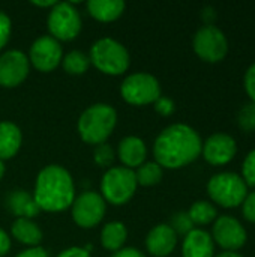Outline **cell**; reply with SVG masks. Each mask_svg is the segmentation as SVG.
Wrapping results in <instances>:
<instances>
[{
  "mask_svg": "<svg viewBox=\"0 0 255 257\" xmlns=\"http://www.w3.org/2000/svg\"><path fill=\"white\" fill-rule=\"evenodd\" d=\"M122 96L128 104L146 105L161 96V86L156 77L147 72H137L125 78L120 87Z\"/></svg>",
  "mask_w": 255,
  "mask_h": 257,
  "instance_id": "obj_7",
  "label": "cell"
},
{
  "mask_svg": "<svg viewBox=\"0 0 255 257\" xmlns=\"http://www.w3.org/2000/svg\"><path fill=\"white\" fill-rule=\"evenodd\" d=\"M105 215V200L95 191H84L72 203V218L77 226L90 229L98 226Z\"/></svg>",
  "mask_w": 255,
  "mask_h": 257,
  "instance_id": "obj_10",
  "label": "cell"
},
{
  "mask_svg": "<svg viewBox=\"0 0 255 257\" xmlns=\"http://www.w3.org/2000/svg\"><path fill=\"white\" fill-rule=\"evenodd\" d=\"M212 239L225 251L236 253L246 242V230L236 218L222 215L215 220Z\"/></svg>",
  "mask_w": 255,
  "mask_h": 257,
  "instance_id": "obj_11",
  "label": "cell"
},
{
  "mask_svg": "<svg viewBox=\"0 0 255 257\" xmlns=\"http://www.w3.org/2000/svg\"><path fill=\"white\" fill-rule=\"evenodd\" d=\"M213 254H215L213 239L207 232L201 229H194L185 236L182 245L183 257H213Z\"/></svg>",
  "mask_w": 255,
  "mask_h": 257,
  "instance_id": "obj_16",
  "label": "cell"
},
{
  "mask_svg": "<svg viewBox=\"0 0 255 257\" xmlns=\"http://www.w3.org/2000/svg\"><path fill=\"white\" fill-rule=\"evenodd\" d=\"M3 175H5V164H3V161H0V179Z\"/></svg>",
  "mask_w": 255,
  "mask_h": 257,
  "instance_id": "obj_40",
  "label": "cell"
},
{
  "mask_svg": "<svg viewBox=\"0 0 255 257\" xmlns=\"http://www.w3.org/2000/svg\"><path fill=\"white\" fill-rule=\"evenodd\" d=\"M170 227L176 232V235H188L191 230H194V223L191 221L188 212H177L173 218H171V224Z\"/></svg>",
  "mask_w": 255,
  "mask_h": 257,
  "instance_id": "obj_27",
  "label": "cell"
},
{
  "mask_svg": "<svg viewBox=\"0 0 255 257\" xmlns=\"http://www.w3.org/2000/svg\"><path fill=\"white\" fill-rule=\"evenodd\" d=\"M155 110L161 114V116H170L174 111V102L170 98L165 96H159L155 101Z\"/></svg>",
  "mask_w": 255,
  "mask_h": 257,
  "instance_id": "obj_33",
  "label": "cell"
},
{
  "mask_svg": "<svg viewBox=\"0 0 255 257\" xmlns=\"http://www.w3.org/2000/svg\"><path fill=\"white\" fill-rule=\"evenodd\" d=\"M62 60V47L53 36H41L30 47V62L41 72H50Z\"/></svg>",
  "mask_w": 255,
  "mask_h": 257,
  "instance_id": "obj_12",
  "label": "cell"
},
{
  "mask_svg": "<svg viewBox=\"0 0 255 257\" xmlns=\"http://www.w3.org/2000/svg\"><path fill=\"white\" fill-rule=\"evenodd\" d=\"M135 178H137V184L143 187L156 185L162 179V167L158 163H144L138 167Z\"/></svg>",
  "mask_w": 255,
  "mask_h": 257,
  "instance_id": "obj_24",
  "label": "cell"
},
{
  "mask_svg": "<svg viewBox=\"0 0 255 257\" xmlns=\"http://www.w3.org/2000/svg\"><path fill=\"white\" fill-rule=\"evenodd\" d=\"M177 244V235L170 227V224H158L155 226L147 238H146V248L152 256L165 257L173 253Z\"/></svg>",
  "mask_w": 255,
  "mask_h": 257,
  "instance_id": "obj_15",
  "label": "cell"
},
{
  "mask_svg": "<svg viewBox=\"0 0 255 257\" xmlns=\"http://www.w3.org/2000/svg\"><path fill=\"white\" fill-rule=\"evenodd\" d=\"M126 236H128V232H126L125 224L119 221H111L105 224V227L102 229L101 244L108 251H119L126 242Z\"/></svg>",
  "mask_w": 255,
  "mask_h": 257,
  "instance_id": "obj_22",
  "label": "cell"
},
{
  "mask_svg": "<svg viewBox=\"0 0 255 257\" xmlns=\"http://www.w3.org/2000/svg\"><path fill=\"white\" fill-rule=\"evenodd\" d=\"M11 232L18 242L30 245V247H39L42 241L41 229L38 227V224H35L29 218H17L12 223Z\"/></svg>",
  "mask_w": 255,
  "mask_h": 257,
  "instance_id": "obj_21",
  "label": "cell"
},
{
  "mask_svg": "<svg viewBox=\"0 0 255 257\" xmlns=\"http://www.w3.org/2000/svg\"><path fill=\"white\" fill-rule=\"evenodd\" d=\"M237 152L236 140L224 133H216L210 136L206 143H203L201 154L204 160L212 166L228 164Z\"/></svg>",
  "mask_w": 255,
  "mask_h": 257,
  "instance_id": "obj_14",
  "label": "cell"
},
{
  "mask_svg": "<svg viewBox=\"0 0 255 257\" xmlns=\"http://www.w3.org/2000/svg\"><path fill=\"white\" fill-rule=\"evenodd\" d=\"M17 257H48V254L42 247H32L29 250L21 251Z\"/></svg>",
  "mask_w": 255,
  "mask_h": 257,
  "instance_id": "obj_35",
  "label": "cell"
},
{
  "mask_svg": "<svg viewBox=\"0 0 255 257\" xmlns=\"http://www.w3.org/2000/svg\"><path fill=\"white\" fill-rule=\"evenodd\" d=\"M33 199L38 208L47 212H60L72 206L75 188L71 173L56 164L44 167L36 178Z\"/></svg>",
  "mask_w": 255,
  "mask_h": 257,
  "instance_id": "obj_2",
  "label": "cell"
},
{
  "mask_svg": "<svg viewBox=\"0 0 255 257\" xmlns=\"http://www.w3.org/2000/svg\"><path fill=\"white\" fill-rule=\"evenodd\" d=\"M243 86H245V92L251 98V102H255V63H252L245 72Z\"/></svg>",
  "mask_w": 255,
  "mask_h": 257,
  "instance_id": "obj_30",
  "label": "cell"
},
{
  "mask_svg": "<svg viewBox=\"0 0 255 257\" xmlns=\"http://www.w3.org/2000/svg\"><path fill=\"white\" fill-rule=\"evenodd\" d=\"M90 63L107 75H120L129 66V53L117 41L102 38L90 48Z\"/></svg>",
  "mask_w": 255,
  "mask_h": 257,
  "instance_id": "obj_4",
  "label": "cell"
},
{
  "mask_svg": "<svg viewBox=\"0 0 255 257\" xmlns=\"http://www.w3.org/2000/svg\"><path fill=\"white\" fill-rule=\"evenodd\" d=\"M29 75V59L20 50H9L0 56V86L15 87Z\"/></svg>",
  "mask_w": 255,
  "mask_h": 257,
  "instance_id": "obj_13",
  "label": "cell"
},
{
  "mask_svg": "<svg viewBox=\"0 0 255 257\" xmlns=\"http://www.w3.org/2000/svg\"><path fill=\"white\" fill-rule=\"evenodd\" d=\"M137 178L131 169L113 167L105 172L101 181L102 199L111 205H125L137 190Z\"/></svg>",
  "mask_w": 255,
  "mask_h": 257,
  "instance_id": "obj_6",
  "label": "cell"
},
{
  "mask_svg": "<svg viewBox=\"0 0 255 257\" xmlns=\"http://www.w3.org/2000/svg\"><path fill=\"white\" fill-rule=\"evenodd\" d=\"M195 54L209 63H218L224 60L228 53V41L221 29L216 26H203L194 36L192 41Z\"/></svg>",
  "mask_w": 255,
  "mask_h": 257,
  "instance_id": "obj_8",
  "label": "cell"
},
{
  "mask_svg": "<svg viewBox=\"0 0 255 257\" xmlns=\"http://www.w3.org/2000/svg\"><path fill=\"white\" fill-rule=\"evenodd\" d=\"M201 148L203 142L194 128L185 123H174L156 137L153 155L161 167L180 169L195 161L201 154Z\"/></svg>",
  "mask_w": 255,
  "mask_h": 257,
  "instance_id": "obj_1",
  "label": "cell"
},
{
  "mask_svg": "<svg viewBox=\"0 0 255 257\" xmlns=\"http://www.w3.org/2000/svg\"><path fill=\"white\" fill-rule=\"evenodd\" d=\"M57 257H90V253L86 248L80 247H71L65 251H62Z\"/></svg>",
  "mask_w": 255,
  "mask_h": 257,
  "instance_id": "obj_34",
  "label": "cell"
},
{
  "mask_svg": "<svg viewBox=\"0 0 255 257\" xmlns=\"http://www.w3.org/2000/svg\"><path fill=\"white\" fill-rule=\"evenodd\" d=\"M146 154H147L146 145L138 137L129 136V137H125L119 143L117 155H119V160L126 166V169H129V167H140L141 164H144Z\"/></svg>",
  "mask_w": 255,
  "mask_h": 257,
  "instance_id": "obj_17",
  "label": "cell"
},
{
  "mask_svg": "<svg viewBox=\"0 0 255 257\" xmlns=\"http://www.w3.org/2000/svg\"><path fill=\"white\" fill-rule=\"evenodd\" d=\"M216 214H218L216 208L212 203L204 202V200L195 202L188 211L191 221L194 224H198V226H204V224L212 223L213 220H216Z\"/></svg>",
  "mask_w": 255,
  "mask_h": 257,
  "instance_id": "obj_23",
  "label": "cell"
},
{
  "mask_svg": "<svg viewBox=\"0 0 255 257\" xmlns=\"http://www.w3.org/2000/svg\"><path fill=\"white\" fill-rule=\"evenodd\" d=\"M90 59L81 51H71L63 59V69L71 75H81L87 71Z\"/></svg>",
  "mask_w": 255,
  "mask_h": 257,
  "instance_id": "obj_25",
  "label": "cell"
},
{
  "mask_svg": "<svg viewBox=\"0 0 255 257\" xmlns=\"http://www.w3.org/2000/svg\"><path fill=\"white\" fill-rule=\"evenodd\" d=\"M11 250V239L9 236L0 229V257L8 254V251Z\"/></svg>",
  "mask_w": 255,
  "mask_h": 257,
  "instance_id": "obj_37",
  "label": "cell"
},
{
  "mask_svg": "<svg viewBox=\"0 0 255 257\" xmlns=\"http://www.w3.org/2000/svg\"><path fill=\"white\" fill-rule=\"evenodd\" d=\"M89 14L98 21H114L125 11V2L122 0H90L87 3Z\"/></svg>",
  "mask_w": 255,
  "mask_h": 257,
  "instance_id": "obj_20",
  "label": "cell"
},
{
  "mask_svg": "<svg viewBox=\"0 0 255 257\" xmlns=\"http://www.w3.org/2000/svg\"><path fill=\"white\" fill-rule=\"evenodd\" d=\"M242 212L243 217L249 221V223H255V191L249 193L243 203H242Z\"/></svg>",
  "mask_w": 255,
  "mask_h": 257,
  "instance_id": "obj_31",
  "label": "cell"
},
{
  "mask_svg": "<svg viewBox=\"0 0 255 257\" xmlns=\"http://www.w3.org/2000/svg\"><path fill=\"white\" fill-rule=\"evenodd\" d=\"M6 206L8 209L17 215L18 218H32L36 217L38 212L41 211L33 199V196H30L27 191L24 190H15L11 191L6 197Z\"/></svg>",
  "mask_w": 255,
  "mask_h": 257,
  "instance_id": "obj_18",
  "label": "cell"
},
{
  "mask_svg": "<svg viewBox=\"0 0 255 257\" xmlns=\"http://www.w3.org/2000/svg\"><path fill=\"white\" fill-rule=\"evenodd\" d=\"M209 197L222 208H236L248 196V187L236 173H218L207 182Z\"/></svg>",
  "mask_w": 255,
  "mask_h": 257,
  "instance_id": "obj_5",
  "label": "cell"
},
{
  "mask_svg": "<svg viewBox=\"0 0 255 257\" xmlns=\"http://www.w3.org/2000/svg\"><path fill=\"white\" fill-rule=\"evenodd\" d=\"M23 142L21 131L12 122H0V161L12 158Z\"/></svg>",
  "mask_w": 255,
  "mask_h": 257,
  "instance_id": "obj_19",
  "label": "cell"
},
{
  "mask_svg": "<svg viewBox=\"0 0 255 257\" xmlns=\"http://www.w3.org/2000/svg\"><path fill=\"white\" fill-rule=\"evenodd\" d=\"M237 123L242 131L245 133H254L255 131V102L245 104L239 114H237Z\"/></svg>",
  "mask_w": 255,
  "mask_h": 257,
  "instance_id": "obj_26",
  "label": "cell"
},
{
  "mask_svg": "<svg viewBox=\"0 0 255 257\" xmlns=\"http://www.w3.org/2000/svg\"><path fill=\"white\" fill-rule=\"evenodd\" d=\"M216 257H243V256H240L239 253H233V251H224V253L218 254Z\"/></svg>",
  "mask_w": 255,
  "mask_h": 257,
  "instance_id": "obj_39",
  "label": "cell"
},
{
  "mask_svg": "<svg viewBox=\"0 0 255 257\" xmlns=\"http://www.w3.org/2000/svg\"><path fill=\"white\" fill-rule=\"evenodd\" d=\"M116 110L108 104H93L78 119V133L89 145H102L116 126Z\"/></svg>",
  "mask_w": 255,
  "mask_h": 257,
  "instance_id": "obj_3",
  "label": "cell"
},
{
  "mask_svg": "<svg viewBox=\"0 0 255 257\" xmlns=\"http://www.w3.org/2000/svg\"><path fill=\"white\" fill-rule=\"evenodd\" d=\"M33 5H35V6H41V8H47V6H48V8H50V6L53 8V6L56 5V2H53V0H48V2H33Z\"/></svg>",
  "mask_w": 255,
  "mask_h": 257,
  "instance_id": "obj_38",
  "label": "cell"
},
{
  "mask_svg": "<svg viewBox=\"0 0 255 257\" xmlns=\"http://www.w3.org/2000/svg\"><path fill=\"white\" fill-rule=\"evenodd\" d=\"M48 30L57 41H72L81 30V17L74 5L56 2L48 15Z\"/></svg>",
  "mask_w": 255,
  "mask_h": 257,
  "instance_id": "obj_9",
  "label": "cell"
},
{
  "mask_svg": "<svg viewBox=\"0 0 255 257\" xmlns=\"http://www.w3.org/2000/svg\"><path fill=\"white\" fill-rule=\"evenodd\" d=\"M242 179L245 181L246 187L255 188V149L251 151L242 164Z\"/></svg>",
  "mask_w": 255,
  "mask_h": 257,
  "instance_id": "obj_28",
  "label": "cell"
},
{
  "mask_svg": "<svg viewBox=\"0 0 255 257\" xmlns=\"http://www.w3.org/2000/svg\"><path fill=\"white\" fill-rule=\"evenodd\" d=\"M114 160V152L113 149L102 143V145H98L96 149H95V163L99 164L101 167H108Z\"/></svg>",
  "mask_w": 255,
  "mask_h": 257,
  "instance_id": "obj_29",
  "label": "cell"
},
{
  "mask_svg": "<svg viewBox=\"0 0 255 257\" xmlns=\"http://www.w3.org/2000/svg\"><path fill=\"white\" fill-rule=\"evenodd\" d=\"M111 257H146L140 250L137 248H122L119 251H116Z\"/></svg>",
  "mask_w": 255,
  "mask_h": 257,
  "instance_id": "obj_36",
  "label": "cell"
},
{
  "mask_svg": "<svg viewBox=\"0 0 255 257\" xmlns=\"http://www.w3.org/2000/svg\"><path fill=\"white\" fill-rule=\"evenodd\" d=\"M11 35V20L9 17L0 11V50L6 45Z\"/></svg>",
  "mask_w": 255,
  "mask_h": 257,
  "instance_id": "obj_32",
  "label": "cell"
}]
</instances>
